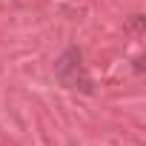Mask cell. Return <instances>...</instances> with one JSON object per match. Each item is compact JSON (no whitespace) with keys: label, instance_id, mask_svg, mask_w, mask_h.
<instances>
[{"label":"cell","instance_id":"cell-1","mask_svg":"<svg viewBox=\"0 0 146 146\" xmlns=\"http://www.w3.org/2000/svg\"><path fill=\"white\" fill-rule=\"evenodd\" d=\"M54 75H57L66 86L92 92V80L83 75V54H80V49H75V46H69V49L54 60Z\"/></svg>","mask_w":146,"mask_h":146},{"label":"cell","instance_id":"cell-2","mask_svg":"<svg viewBox=\"0 0 146 146\" xmlns=\"http://www.w3.org/2000/svg\"><path fill=\"white\" fill-rule=\"evenodd\" d=\"M132 29H143V15H132Z\"/></svg>","mask_w":146,"mask_h":146}]
</instances>
